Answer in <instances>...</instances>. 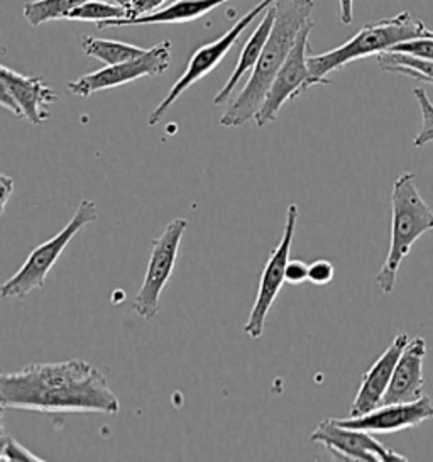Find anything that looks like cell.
Masks as SVG:
<instances>
[{
	"label": "cell",
	"instance_id": "1",
	"mask_svg": "<svg viewBox=\"0 0 433 462\" xmlns=\"http://www.w3.org/2000/svg\"><path fill=\"white\" fill-rule=\"evenodd\" d=\"M2 410L117 415L121 402L102 369L69 359L27 365L0 376Z\"/></svg>",
	"mask_w": 433,
	"mask_h": 462
},
{
	"label": "cell",
	"instance_id": "2",
	"mask_svg": "<svg viewBox=\"0 0 433 462\" xmlns=\"http://www.w3.org/2000/svg\"><path fill=\"white\" fill-rule=\"evenodd\" d=\"M276 19L266 42L263 55L251 77L245 83L243 92L229 104L227 110L220 117L224 127H241L243 124L254 121L257 112L263 107L271 85L278 71L291 53L298 40V34L311 21L315 7L313 0H276Z\"/></svg>",
	"mask_w": 433,
	"mask_h": 462
},
{
	"label": "cell",
	"instance_id": "3",
	"mask_svg": "<svg viewBox=\"0 0 433 462\" xmlns=\"http://www.w3.org/2000/svg\"><path fill=\"white\" fill-rule=\"evenodd\" d=\"M419 38H433L432 29L427 28L415 15L408 11L394 17L369 23L357 31L349 42L338 48L328 50L320 55L309 58L311 77L317 85H330V73L344 69L355 60L378 56L384 51H392L400 42Z\"/></svg>",
	"mask_w": 433,
	"mask_h": 462
},
{
	"label": "cell",
	"instance_id": "4",
	"mask_svg": "<svg viewBox=\"0 0 433 462\" xmlns=\"http://www.w3.org/2000/svg\"><path fill=\"white\" fill-rule=\"evenodd\" d=\"M392 243L384 264L376 274V285L386 295L394 291L396 278L411 245L425 232L433 231V210L421 199L417 178L406 171L396 178L392 191Z\"/></svg>",
	"mask_w": 433,
	"mask_h": 462
},
{
	"label": "cell",
	"instance_id": "5",
	"mask_svg": "<svg viewBox=\"0 0 433 462\" xmlns=\"http://www.w3.org/2000/svg\"><path fill=\"white\" fill-rule=\"evenodd\" d=\"M97 217H98V210H97L95 200L83 199L67 226L51 239L38 245L27 256L19 272L14 273L13 276L2 285L0 295L4 299H26L27 295L42 288L56 261L63 254L68 245L73 241V237L81 229H85L87 226L95 222Z\"/></svg>",
	"mask_w": 433,
	"mask_h": 462
},
{
	"label": "cell",
	"instance_id": "6",
	"mask_svg": "<svg viewBox=\"0 0 433 462\" xmlns=\"http://www.w3.org/2000/svg\"><path fill=\"white\" fill-rule=\"evenodd\" d=\"M274 2L276 0H261L256 7H253L247 14H244L222 38H218L216 42L203 44L202 48H198L189 58V65H187V69L183 71V75L170 88L168 96L164 97L161 102L158 104V107L149 114V127H154V125L161 123L164 114L171 109V106L189 90V87L200 82L210 71H214L232 50L235 42L243 36L244 31L249 28L257 17L263 14L268 7H271Z\"/></svg>",
	"mask_w": 433,
	"mask_h": 462
},
{
	"label": "cell",
	"instance_id": "7",
	"mask_svg": "<svg viewBox=\"0 0 433 462\" xmlns=\"http://www.w3.org/2000/svg\"><path fill=\"white\" fill-rule=\"evenodd\" d=\"M187 227H189L187 218H173L161 232V236H158L152 241L146 276L139 291L135 293L134 303H133L135 315L146 320L158 317L162 290L173 276L180 245Z\"/></svg>",
	"mask_w": 433,
	"mask_h": 462
},
{
	"label": "cell",
	"instance_id": "8",
	"mask_svg": "<svg viewBox=\"0 0 433 462\" xmlns=\"http://www.w3.org/2000/svg\"><path fill=\"white\" fill-rule=\"evenodd\" d=\"M313 26L315 24L310 21L305 24V28L301 29L291 53L286 58L283 67L278 71L274 82L271 85L266 100L254 117V123L259 129L274 123L286 102L295 100L297 97L305 94L310 87L317 85L311 77L310 65H309V58H310L309 44H310Z\"/></svg>",
	"mask_w": 433,
	"mask_h": 462
},
{
	"label": "cell",
	"instance_id": "9",
	"mask_svg": "<svg viewBox=\"0 0 433 462\" xmlns=\"http://www.w3.org/2000/svg\"><path fill=\"white\" fill-rule=\"evenodd\" d=\"M298 216H299L298 205H290L288 212H286L281 241L272 249L270 259L261 274L254 305L251 309L247 322L244 324V334L251 339H259L264 334V326H266V319L270 315L271 307L286 283L284 272H286V264L290 261V253H291V245H293L295 232H297Z\"/></svg>",
	"mask_w": 433,
	"mask_h": 462
},
{
	"label": "cell",
	"instance_id": "10",
	"mask_svg": "<svg viewBox=\"0 0 433 462\" xmlns=\"http://www.w3.org/2000/svg\"><path fill=\"white\" fill-rule=\"evenodd\" d=\"M170 65H171V42L166 40L149 48L148 51L139 58L124 61L119 65H107L106 69L83 75L80 79L68 83V90L73 96L88 98L102 90L115 88L146 77H158L170 69Z\"/></svg>",
	"mask_w": 433,
	"mask_h": 462
},
{
	"label": "cell",
	"instance_id": "11",
	"mask_svg": "<svg viewBox=\"0 0 433 462\" xmlns=\"http://www.w3.org/2000/svg\"><path fill=\"white\" fill-rule=\"evenodd\" d=\"M311 442L322 444L340 461H408L405 456L381 444L371 432L340 425L336 419H325L311 432Z\"/></svg>",
	"mask_w": 433,
	"mask_h": 462
},
{
	"label": "cell",
	"instance_id": "12",
	"mask_svg": "<svg viewBox=\"0 0 433 462\" xmlns=\"http://www.w3.org/2000/svg\"><path fill=\"white\" fill-rule=\"evenodd\" d=\"M58 98L41 77H27L0 67V104L15 117L41 125L50 119V106Z\"/></svg>",
	"mask_w": 433,
	"mask_h": 462
},
{
	"label": "cell",
	"instance_id": "13",
	"mask_svg": "<svg viewBox=\"0 0 433 462\" xmlns=\"http://www.w3.org/2000/svg\"><path fill=\"white\" fill-rule=\"evenodd\" d=\"M430 419H433L432 400L430 396H421L415 402L381 405L364 415L336 420L340 425L365 430L371 434H398L406 429H415L419 423Z\"/></svg>",
	"mask_w": 433,
	"mask_h": 462
},
{
	"label": "cell",
	"instance_id": "14",
	"mask_svg": "<svg viewBox=\"0 0 433 462\" xmlns=\"http://www.w3.org/2000/svg\"><path fill=\"white\" fill-rule=\"evenodd\" d=\"M408 342L410 336L406 332L398 334L388 346V349L379 356L376 363L365 371L361 386L352 402L351 417H359L373 411L374 408L381 407L382 398L392 383L394 367L398 365Z\"/></svg>",
	"mask_w": 433,
	"mask_h": 462
},
{
	"label": "cell",
	"instance_id": "15",
	"mask_svg": "<svg viewBox=\"0 0 433 462\" xmlns=\"http://www.w3.org/2000/svg\"><path fill=\"white\" fill-rule=\"evenodd\" d=\"M427 357V342L423 337H413L408 342L398 365L394 367L392 383L381 405L408 403L419 400L423 393V361Z\"/></svg>",
	"mask_w": 433,
	"mask_h": 462
},
{
	"label": "cell",
	"instance_id": "16",
	"mask_svg": "<svg viewBox=\"0 0 433 462\" xmlns=\"http://www.w3.org/2000/svg\"><path fill=\"white\" fill-rule=\"evenodd\" d=\"M232 0H175L171 5L141 17L112 19L97 24L100 29L127 28V26H160V24H187L198 21L216 7Z\"/></svg>",
	"mask_w": 433,
	"mask_h": 462
},
{
	"label": "cell",
	"instance_id": "17",
	"mask_svg": "<svg viewBox=\"0 0 433 462\" xmlns=\"http://www.w3.org/2000/svg\"><path fill=\"white\" fill-rule=\"evenodd\" d=\"M274 19H276V7L272 4L271 7L264 11L261 23L253 31V34L247 38V42L241 50L239 60L235 63V69L230 73L229 80L220 88V92L214 97V102H212L214 106H224V104L230 102V97L234 94L235 87L241 83L247 73H251L254 69L259 58L263 55V50H264L266 42L270 40L271 31L274 26Z\"/></svg>",
	"mask_w": 433,
	"mask_h": 462
},
{
	"label": "cell",
	"instance_id": "18",
	"mask_svg": "<svg viewBox=\"0 0 433 462\" xmlns=\"http://www.w3.org/2000/svg\"><path fill=\"white\" fill-rule=\"evenodd\" d=\"M81 50L85 55L95 58L106 65H119L124 61L139 58L148 51L146 48H139L134 44L102 40L95 36H85L81 40Z\"/></svg>",
	"mask_w": 433,
	"mask_h": 462
},
{
	"label": "cell",
	"instance_id": "19",
	"mask_svg": "<svg viewBox=\"0 0 433 462\" xmlns=\"http://www.w3.org/2000/svg\"><path fill=\"white\" fill-rule=\"evenodd\" d=\"M88 0H32L24 5V17L34 28L48 24L51 21L67 19L69 13Z\"/></svg>",
	"mask_w": 433,
	"mask_h": 462
},
{
	"label": "cell",
	"instance_id": "20",
	"mask_svg": "<svg viewBox=\"0 0 433 462\" xmlns=\"http://www.w3.org/2000/svg\"><path fill=\"white\" fill-rule=\"evenodd\" d=\"M127 17V9L108 0H88L73 13H69L68 21H81V23H106L112 19Z\"/></svg>",
	"mask_w": 433,
	"mask_h": 462
},
{
	"label": "cell",
	"instance_id": "21",
	"mask_svg": "<svg viewBox=\"0 0 433 462\" xmlns=\"http://www.w3.org/2000/svg\"><path fill=\"white\" fill-rule=\"evenodd\" d=\"M413 96L419 100V112H421V125L419 134L413 139V146L421 148L428 143H433V102L427 96L425 88H415Z\"/></svg>",
	"mask_w": 433,
	"mask_h": 462
},
{
	"label": "cell",
	"instance_id": "22",
	"mask_svg": "<svg viewBox=\"0 0 433 462\" xmlns=\"http://www.w3.org/2000/svg\"><path fill=\"white\" fill-rule=\"evenodd\" d=\"M0 461L2 462H42L44 459L31 452L29 448H24L21 442H17L14 437L7 434L2 427V435H0Z\"/></svg>",
	"mask_w": 433,
	"mask_h": 462
},
{
	"label": "cell",
	"instance_id": "23",
	"mask_svg": "<svg viewBox=\"0 0 433 462\" xmlns=\"http://www.w3.org/2000/svg\"><path fill=\"white\" fill-rule=\"evenodd\" d=\"M334 276H336V270L328 259H317L311 263L310 270H309V282L311 285H330Z\"/></svg>",
	"mask_w": 433,
	"mask_h": 462
},
{
	"label": "cell",
	"instance_id": "24",
	"mask_svg": "<svg viewBox=\"0 0 433 462\" xmlns=\"http://www.w3.org/2000/svg\"><path fill=\"white\" fill-rule=\"evenodd\" d=\"M392 51H400V53H408V55L433 60V38H419V40L400 42L392 48Z\"/></svg>",
	"mask_w": 433,
	"mask_h": 462
},
{
	"label": "cell",
	"instance_id": "25",
	"mask_svg": "<svg viewBox=\"0 0 433 462\" xmlns=\"http://www.w3.org/2000/svg\"><path fill=\"white\" fill-rule=\"evenodd\" d=\"M309 270H310V264H307L305 261L290 259L284 272L286 285L298 286L309 282Z\"/></svg>",
	"mask_w": 433,
	"mask_h": 462
},
{
	"label": "cell",
	"instance_id": "26",
	"mask_svg": "<svg viewBox=\"0 0 433 462\" xmlns=\"http://www.w3.org/2000/svg\"><path fill=\"white\" fill-rule=\"evenodd\" d=\"M168 0H134L127 9V17H141L160 11Z\"/></svg>",
	"mask_w": 433,
	"mask_h": 462
},
{
	"label": "cell",
	"instance_id": "27",
	"mask_svg": "<svg viewBox=\"0 0 433 462\" xmlns=\"http://www.w3.org/2000/svg\"><path fill=\"white\" fill-rule=\"evenodd\" d=\"M0 190H2L0 208H2V214H4V212H5V207H7V202H9V199H11V195L14 193L13 178H9L7 175H2V177H0Z\"/></svg>",
	"mask_w": 433,
	"mask_h": 462
},
{
	"label": "cell",
	"instance_id": "28",
	"mask_svg": "<svg viewBox=\"0 0 433 462\" xmlns=\"http://www.w3.org/2000/svg\"><path fill=\"white\" fill-rule=\"evenodd\" d=\"M340 4V21L342 24H351L354 21V0H338Z\"/></svg>",
	"mask_w": 433,
	"mask_h": 462
},
{
	"label": "cell",
	"instance_id": "29",
	"mask_svg": "<svg viewBox=\"0 0 433 462\" xmlns=\"http://www.w3.org/2000/svg\"><path fill=\"white\" fill-rule=\"evenodd\" d=\"M108 2H114V4H117V5H122V7L129 9V7L133 5V2H134V0H108Z\"/></svg>",
	"mask_w": 433,
	"mask_h": 462
},
{
	"label": "cell",
	"instance_id": "30",
	"mask_svg": "<svg viewBox=\"0 0 433 462\" xmlns=\"http://www.w3.org/2000/svg\"><path fill=\"white\" fill-rule=\"evenodd\" d=\"M423 83H428V85H433V79H427V80H425V82Z\"/></svg>",
	"mask_w": 433,
	"mask_h": 462
}]
</instances>
